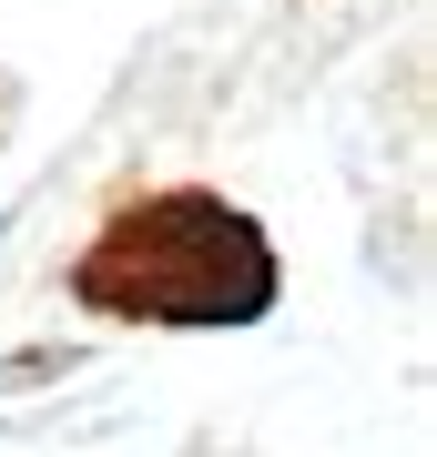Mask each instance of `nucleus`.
Here are the masks:
<instances>
[{
    "label": "nucleus",
    "instance_id": "f257e3e1",
    "mask_svg": "<svg viewBox=\"0 0 437 457\" xmlns=\"http://www.w3.org/2000/svg\"><path fill=\"white\" fill-rule=\"evenodd\" d=\"M62 285L113 326H265L285 295L275 234L255 224L234 194L214 183H173V194H132L102 213V234L62 264Z\"/></svg>",
    "mask_w": 437,
    "mask_h": 457
}]
</instances>
